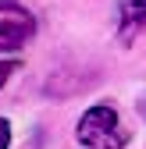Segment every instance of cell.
Wrapping results in <instances>:
<instances>
[{"label":"cell","instance_id":"8992f818","mask_svg":"<svg viewBox=\"0 0 146 149\" xmlns=\"http://www.w3.org/2000/svg\"><path fill=\"white\" fill-rule=\"evenodd\" d=\"M142 117H146V107H142Z\"/></svg>","mask_w":146,"mask_h":149},{"label":"cell","instance_id":"277c9868","mask_svg":"<svg viewBox=\"0 0 146 149\" xmlns=\"http://www.w3.org/2000/svg\"><path fill=\"white\" fill-rule=\"evenodd\" d=\"M14 71H18V64H14V61H0V89H4V82L11 78Z\"/></svg>","mask_w":146,"mask_h":149},{"label":"cell","instance_id":"3957f363","mask_svg":"<svg viewBox=\"0 0 146 149\" xmlns=\"http://www.w3.org/2000/svg\"><path fill=\"white\" fill-rule=\"evenodd\" d=\"M142 29H146V0H121V11H118V32H121V39L132 43Z\"/></svg>","mask_w":146,"mask_h":149},{"label":"cell","instance_id":"5b68a950","mask_svg":"<svg viewBox=\"0 0 146 149\" xmlns=\"http://www.w3.org/2000/svg\"><path fill=\"white\" fill-rule=\"evenodd\" d=\"M7 146H11V124L0 117V149H7Z\"/></svg>","mask_w":146,"mask_h":149},{"label":"cell","instance_id":"7a4b0ae2","mask_svg":"<svg viewBox=\"0 0 146 149\" xmlns=\"http://www.w3.org/2000/svg\"><path fill=\"white\" fill-rule=\"evenodd\" d=\"M32 36L36 18L14 0H0V53H18Z\"/></svg>","mask_w":146,"mask_h":149},{"label":"cell","instance_id":"6da1fadb","mask_svg":"<svg viewBox=\"0 0 146 149\" xmlns=\"http://www.w3.org/2000/svg\"><path fill=\"white\" fill-rule=\"evenodd\" d=\"M79 142L86 149H125L128 146V132L121 128V117L114 107H89L86 114L79 117Z\"/></svg>","mask_w":146,"mask_h":149}]
</instances>
